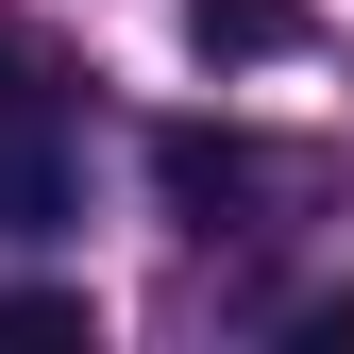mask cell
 <instances>
[{
	"label": "cell",
	"instance_id": "obj_1",
	"mask_svg": "<svg viewBox=\"0 0 354 354\" xmlns=\"http://www.w3.org/2000/svg\"><path fill=\"white\" fill-rule=\"evenodd\" d=\"M68 219V102L0 51V236H51Z\"/></svg>",
	"mask_w": 354,
	"mask_h": 354
},
{
	"label": "cell",
	"instance_id": "obj_2",
	"mask_svg": "<svg viewBox=\"0 0 354 354\" xmlns=\"http://www.w3.org/2000/svg\"><path fill=\"white\" fill-rule=\"evenodd\" d=\"M152 186L186 203V219H219V203H253V152L236 136H152Z\"/></svg>",
	"mask_w": 354,
	"mask_h": 354
},
{
	"label": "cell",
	"instance_id": "obj_3",
	"mask_svg": "<svg viewBox=\"0 0 354 354\" xmlns=\"http://www.w3.org/2000/svg\"><path fill=\"white\" fill-rule=\"evenodd\" d=\"M0 337L17 354H84V287H0Z\"/></svg>",
	"mask_w": 354,
	"mask_h": 354
},
{
	"label": "cell",
	"instance_id": "obj_4",
	"mask_svg": "<svg viewBox=\"0 0 354 354\" xmlns=\"http://www.w3.org/2000/svg\"><path fill=\"white\" fill-rule=\"evenodd\" d=\"M186 34H203V51H287L304 17H287V0H186Z\"/></svg>",
	"mask_w": 354,
	"mask_h": 354
}]
</instances>
